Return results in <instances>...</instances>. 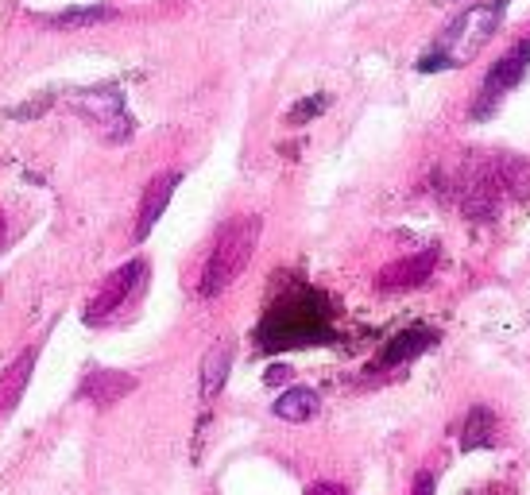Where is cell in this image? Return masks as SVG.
I'll return each instance as SVG.
<instances>
[{
    "mask_svg": "<svg viewBox=\"0 0 530 495\" xmlns=\"http://www.w3.org/2000/svg\"><path fill=\"white\" fill-rule=\"evenodd\" d=\"M260 233H264L260 217H233L217 233V240H213V248H209L206 256V267H202V283H198L202 298H217L221 291L233 287L236 279H240V271L252 260V252L260 244Z\"/></svg>",
    "mask_w": 530,
    "mask_h": 495,
    "instance_id": "1",
    "label": "cell"
},
{
    "mask_svg": "<svg viewBox=\"0 0 530 495\" xmlns=\"http://www.w3.org/2000/svg\"><path fill=\"white\" fill-rule=\"evenodd\" d=\"M500 20H503V0H496V4H476V8L461 12L442 31V39L434 43V51H442L453 66H465V59L476 55L492 39V31L500 28Z\"/></svg>",
    "mask_w": 530,
    "mask_h": 495,
    "instance_id": "2",
    "label": "cell"
},
{
    "mask_svg": "<svg viewBox=\"0 0 530 495\" xmlns=\"http://www.w3.org/2000/svg\"><path fill=\"white\" fill-rule=\"evenodd\" d=\"M527 70H530V39H519V43H511V51L500 55V59L492 62V70L484 74V86H480L476 101H472V120H484L488 113H496L503 93H511V89L519 86V82L527 78Z\"/></svg>",
    "mask_w": 530,
    "mask_h": 495,
    "instance_id": "3",
    "label": "cell"
},
{
    "mask_svg": "<svg viewBox=\"0 0 530 495\" xmlns=\"http://www.w3.org/2000/svg\"><path fill=\"white\" fill-rule=\"evenodd\" d=\"M144 271H148V263L144 260H132L124 263V267H117L105 283H101V291L89 298L86 306V321L89 325H97V321H105L113 310H120L124 306V298L140 287V279H144Z\"/></svg>",
    "mask_w": 530,
    "mask_h": 495,
    "instance_id": "4",
    "label": "cell"
},
{
    "mask_svg": "<svg viewBox=\"0 0 530 495\" xmlns=\"http://www.w3.org/2000/svg\"><path fill=\"white\" fill-rule=\"evenodd\" d=\"M434 267H438V248H422V252H414L407 260L387 263L380 275H376V287L387 294L414 291V287H422V283L434 275Z\"/></svg>",
    "mask_w": 530,
    "mask_h": 495,
    "instance_id": "5",
    "label": "cell"
},
{
    "mask_svg": "<svg viewBox=\"0 0 530 495\" xmlns=\"http://www.w3.org/2000/svg\"><path fill=\"white\" fill-rule=\"evenodd\" d=\"M78 105H82V113H89V117L105 128V136L113 144H120L132 132V120L124 113V97H120L117 89H89V93L78 97Z\"/></svg>",
    "mask_w": 530,
    "mask_h": 495,
    "instance_id": "6",
    "label": "cell"
},
{
    "mask_svg": "<svg viewBox=\"0 0 530 495\" xmlns=\"http://www.w3.org/2000/svg\"><path fill=\"white\" fill-rule=\"evenodd\" d=\"M140 387V379L128 376V372H113V368H93L82 387H78V399H86L93 407H117L124 395H132Z\"/></svg>",
    "mask_w": 530,
    "mask_h": 495,
    "instance_id": "7",
    "label": "cell"
},
{
    "mask_svg": "<svg viewBox=\"0 0 530 495\" xmlns=\"http://www.w3.org/2000/svg\"><path fill=\"white\" fill-rule=\"evenodd\" d=\"M182 182L178 171H167V175H155L144 190V202H140V221H136V240H148V233L159 225V217L167 213V205L175 198V186Z\"/></svg>",
    "mask_w": 530,
    "mask_h": 495,
    "instance_id": "8",
    "label": "cell"
},
{
    "mask_svg": "<svg viewBox=\"0 0 530 495\" xmlns=\"http://www.w3.org/2000/svg\"><path fill=\"white\" fill-rule=\"evenodd\" d=\"M31 372H35V349H24L4 368V376H0V422L20 407V399H24L31 383Z\"/></svg>",
    "mask_w": 530,
    "mask_h": 495,
    "instance_id": "9",
    "label": "cell"
},
{
    "mask_svg": "<svg viewBox=\"0 0 530 495\" xmlns=\"http://www.w3.org/2000/svg\"><path fill=\"white\" fill-rule=\"evenodd\" d=\"M233 356H236V345L229 337L213 341V349L202 356V399L206 403H213L221 395V387L229 379V368H233Z\"/></svg>",
    "mask_w": 530,
    "mask_h": 495,
    "instance_id": "10",
    "label": "cell"
},
{
    "mask_svg": "<svg viewBox=\"0 0 530 495\" xmlns=\"http://www.w3.org/2000/svg\"><path fill=\"white\" fill-rule=\"evenodd\" d=\"M275 418H283V422H310L314 414H318V391L314 387H287L275 403Z\"/></svg>",
    "mask_w": 530,
    "mask_h": 495,
    "instance_id": "11",
    "label": "cell"
},
{
    "mask_svg": "<svg viewBox=\"0 0 530 495\" xmlns=\"http://www.w3.org/2000/svg\"><path fill=\"white\" fill-rule=\"evenodd\" d=\"M457 441H461L465 453H472V449H488V445L496 441V414L488 407H472L469 414H465V422H461Z\"/></svg>",
    "mask_w": 530,
    "mask_h": 495,
    "instance_id": "12",
    "label": "cell"
},
{
    "mask_svg": "<svg viewBox=\"0 0 530 495\" xmlns=\"http://www.w3.org/2000/svg\"><path fill=\"white\" fill-rule=\"evenodd\" d=\"M434 345V333H426V329H414V333H403V337H395L391 345H387V352L380 356L383 368H391V364H403V360H411V356H418L422 349H430Z\"/></svg>",
    "mask_w": 530,
    "mask_h": 495,
    "instance_id": "13",
    "label": "cell"
},
{
    "mask_svg": "<svg viewBox=\"0 0 530 495\" xmlns=\"http://www.w3.org/2000/svg\"><path fill=\"white\" fill-rule=\"evenodd\" d=\"M113 16H117L113 8L93 4V8H66L59 16H47V24H59V28H86V24H101V20H113Z\"/></svg>",
    "mask_w": 530,
    "mask_h": 495,
    "instance_id": "14",
    "label": "cell"
},
{
    "mask_svg": "<svg viewBox=\"0 0 530 495\" xmlns=\"http://www.w3.org/2000/svg\"><path fill=\"white\" fill-rule=\"evenodd\" d=\"M325 109H329V97L325 93H314V97H302L295 109L287 113V124H306V120H314V117H322Z\"/></svg>",
    "mask_w": 530,
    "mask_h": 495,
    "instance_id": "15",
    "label": "cell"
},
{
    "mask_svg": "<svg viewBox=\"0 0 530 495\" xmlns=\"http://www.w3.org/2000/svg\"><path fill=\"white\" fill-rule=\"evenodd\" d=\"M434 488H438L434 476H430V472H418L414 484H411V495H434Z\"/></svg>",
    "mask_w": 530,
    "mask_h": 495,
    "instance_id": "16",
    "label": "cell"
},
{
    "mask_svg": "<svg viewBox=\"0 0 530 495\" xmlns=\"http://www.w3.org/2000/svg\"><path fill=\"white\" fill-rule=\"evenodd\" d=\"M306 495H349L345 492V488H341V484H310V488H306Z\"/></svg>",
    "mask_w": 530,
    "mask_h": 495,
    "instance_id": "17",
    "label": "cell"
},
{
    "mask_svg": "<svg viewBox=\"0 0 530 495\" xmlns=\"http://www.w3.org/2000/svg\"><path fill=\"white\" fill-rule=\"evenodd\" d=\"M283 379H291V368H287V364H275V368H267V383H283Z\"/></svg>",
    "mask_w": 530,
    "mask_h": 495,
    "instance_id": "18",
    "label": "cell"
},
{
    "mask_svg": "<svg viewBox=\"0 0 530 495\" xmlns=\"http://www.w3.org/2000/svg\"><path fill=\"white\" fill-rule=\"evenodd\" d=\"M0 240H4V213H0Z\"/></svg>",
    "mask_w": 530,
    "mask_h": 495,
    "instance_id": "19",
    "label": "cell"
}]
</instances>
